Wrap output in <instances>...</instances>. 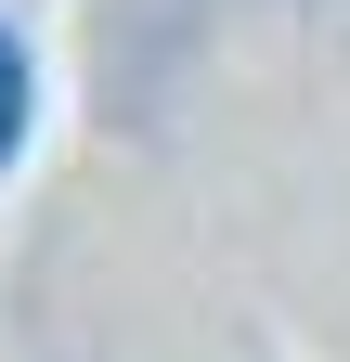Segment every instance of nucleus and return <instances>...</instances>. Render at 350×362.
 Masks as SVG:
<instances>
[{
  "mask_svg": "<svg viewBox=\"0 0 350 362\" xmlns=\"http://www.w3.org/2000/svg\"><path fill=\"white\" fill-rule=\"evenodd\" d=\"M13 129H26V52L0 39V156H13Z\"/></svg>",
  "mask_w": 350,
  "mask_h": 362,
  "instance_id": "1",
  "label": "nucleus"
}]
</instances>
